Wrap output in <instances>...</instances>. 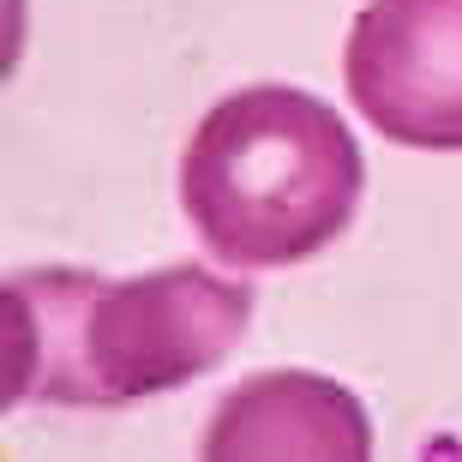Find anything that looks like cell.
I'll list each match as a JSON object with an SVG mask.
<instances>
[{
  "instance_id": "cell-1",
  "label": "cell",
  "mask_w": 462,
  "mask_h": 462,
  "mask_svg": "<svg viewBox=\"0 0 462 462\" xmlns=\"http://www.w3.org/2000/svg\"><path fill=\"white\" fill-rule=\"evenodd\" d=\"M258 294L205 264L97 276L79 264L6 276V402L126 409L217 373Z\"/></svg>"
},
{
  "instance_id": "cell-2",
  "label": "cell",
  "mask_w": 462,
  "mask_h": 462,
  "mask_svg": "<svg viewBox=\"0 0 462 462\" xmlns=\"http://www.w3.org/2000/svg\"><path fill=\"white\" fill-rule=\"evenodd\" d=\"M366 192L348 120L312 90L246 85L210 108L180 156V210L235 271L307 264L355 223Z\"/></svg>"
},
{
  "instance_id": "cell-3",
  "label": "cell",
  "mask_w": 462,
  "mask_h": 462,
  "mask_svg": "<svg viewBox=\"0 0 462 462\" xmlns=\"http://www.w3.org/2000/svg\"><path fill=\"white\" fill-rule=\"evenodd\" d=\"M343 85L402 151H462V0H366Z\"/></svg>"
},
{
  "instance_id": "cell-4",
  "label": "cell",
  "mask_w": 462,
  "mask_h": 462,
  "mask_svg": "<svg viewBox=\"0 0 462 462\" xmlns=\"http://www.w3.org/2000/svg\"><path fill=\"white\" fill-rule=\"evenodd\" d=\"M205 457H366L373 420L360 396L319 373H258L217 402Z\"/></svg>"
}]
</instances>
